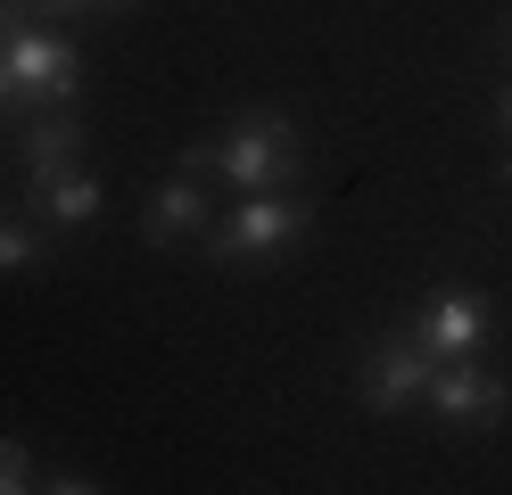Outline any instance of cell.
Segmentation results:
<instances>
[{
  "instance_id": "obj_1",
  "label": "cell",
  "mask_w": 512,
  "mask_h": 495,
  "mask_svg": "<svg viewBox=\"0 0 512 495\" xmlns=\"http://www.w3.org/2000/svg\"><path fill=\"white\" fill-rule=\"evenodd\" d=\"M182 174H223L232 190H290V182H306V141H298L290 116L248 108V116L223 124V132L190 141L182 149Z\"/></svg>"
},
{
  "instance_id": "obj_2",
  "label": "cell",
  "mask_w": 512,
  "mask_h": 495,
  "mask_svg": "<svg viewBox=\"0 0 512 495\" xmlns=\"http://www.w3.org/2000/svg\"><path fill=\"white\" fill-rule=\"evenodd\" d=\"M83 83V50L67 33H42V25H0V91L9 108H67Z\"/></svg>"
},
{
  "instance_id": "obj_3",
  "label": "cell",
  "mask_w": 512,
  "mask_h": 495,
  "mask_svg": "<svg viewBox=\"0 0 512 495\" xmlns=\"http://www.w3.org/2000/svg\"><path fill=\"white\" fill-rule=\"evenodd\" d=\"M306 223H314V198H281V190H240V207L232 215H215L199 231V248L215 264H265L281 248H298L306 240Z\"/></svg>"
},
{
  "instance_id": "obj_4",
  "label": "cell",
  "mask_w": 512,
  "mask_h": 495,
  "mask_svg": "<svg viewBox=\"0 0 512 495\" xmlns=\"http://www.w3.org/2000/svg\"><path fill=\"white\" fill-rule=\"evenodd\" d=\"M422 405H430L446 429H471V438H488V429L512 421V380L488 372L479 355H463V363H438V372H430Z\"/></svg>"
},
{
  "instance_id": "obj_5",
  "label": "cell",
  "mask_w": 512,
  "mask_h": 495,
  "mask_svg": "<svg viewBox=\"0 0 512 495\" xmlns=\"http://www.w3.org/2000/svg\"><path fill=\"white\" fill-rule=\"evenodd\" d=\"M405 339L422 347L430 363L479 355V347H488V297H479V289H438V297H422L413 322H405Z\"/></svg>"
},
{
  "instance_id": "obj_6",
  "label": "cell",
  "mask_w": 512,
  "mask_h": 495,
  "mask_svg": "<svg viewBox=\"0 0 512 495\" xmlns=\"http://www.w3.org/2000/svg\"><path fill=\"white\" fill-rule=\"evenodd\" d=\"M438 363L405 339V330H389V339H372L364 363H356V396H364V413H405V405H422V388H430Z\"/></svg>"
},
{
  "instance_id": "obj_7",
  "label": "cell",
  "mask_w": 512,
  "mask_h": 495,
  "mask_svg": "<svg viewBox=\"0 0 512 495\" xmlns=\"http://www.w3.org/2000/svg\"><path fill=\"white\" fill-rule=\"evenodd\" d=\"M215 223V207H207V190H199V174H174L149 190V207H141V240L149 248H182V240H199V231Z\"/></svg>"
},
{
  "instance_id": "obj_8",
  "label": "cell",
  "mask_w": 512,
  "mask_h": 495,
  "mask_svg": "<svg viewBox=\"0 0 512 495\" xmlns=\"http://www.w3.org/2000/svg\"><path fill=\"white\" fill-rule=\"evenodd\" d=\"M17 165H25V182H50V174H67V165H83V116L75 108H42L25 124V141H17Z\"/></svg>"
},
{
  "instance_id": "obj_9",
  "label": "cell",
  "mask_w": 512,
  "mask_h": 495,
  "mask_svg": "<svg viewBox=\"0 0 512 495\" xmlns=\"http://www.w3.org/2000/svg\"><path fill=\"white\" fill-rule=\"evenodd\" d=\"M100 182L83 174V165H67V174H50V182H25V215L50 223V231H83L91 215H100Z\"/></svg>"
},
{
  "instance_id": "obj_10",
  "label": "cell",
  "mask_w": 512,
  "mask_h": 495,
  "mask_svg": "<svg viewBox=\"0 0 512 495\" xmlns=\"http://www.w3.org/2000/svg\"><path fill=\"white\" fill-rule=\"evenodd\" d=\"M42 248H50V223H34V215H9V207H0V273H34V264H42Z\"/></svg>"
},
{
  "instance_id": "obj_11",
  "label": "cell",
  "mask_w": 512,
  "mask_h": 495,
  "mask_svg": "<svg viewBox=\"0 0 512 495\" xmlns=\"http://www.w3.org/2000/svg\"><path fill=\"white\" fill-rule=\"evenodd\" d=\"M83 9H133V0H0V25H25V17H83Z\"/></svg>"
},
{
  "instance_id": "obj_12",
  "label": "cell",
  "mask_w": 512,
  "mask_h": 495,
  "mask_svg": "<svg viewBox=\"0 0 512 495\" xmlns=\"http://www.w3.org/2000/svg\"><path fill=\"white\" fill-rule=\"evenodd\" d=\"M34 479H42V462L25 454V438H0V495H25Z\"/></svg>"
},
{
  "instance_id": "obj_13",
  "label": "cell",
  "mask_w": 512,
  "mask_h": 495,
  "mask_svg": "<svg viewBox=\"0 0 512 495\" xmlns=\"http://www.w3.org/2000/svg\"><path fill=\"white\" fill-rule=\"evenodd\" d=\"M34 487H50V495H91V487H100V479H83V471H42Z\"/></svg>"
},
{
  "instance_id": "obj_14",
  "label": "cell",
  "mask_w": 512,
  "mask_h": 495,
  "mask_svg": "<svg viewBox=\"0 0 512 495\" xmlns=\"http://www.w3.org/2000/svg\"><path fill=\"white\" fill-rule=\"evenodd\" d=\"M496 124H504V141H512V83H496Z\"/></svg>"
},
{
  "instance_id": "obj_15",
  "label": "cell",
  "mask_w": 512,
  "mask_h": 495,
  "mask_svg": "<svg viewBox=\"0 0 512 495\" xmlns=\"http://www.w3.org/2000/svg\"><path fill=\"white\" fill-rule=\"evenodd\" d=\"M504 50H512V17H504Z\"/></svg>"
},
{
  "instance_id": "obj_16",
  "label": "cell",
  "mask_w": 512,
  "mask_h": 495,
  "mask_svg": "<svg viewBox=\"0 0 512 495\" xmlns=\"http://www.w3.org/2000/svg\"><path fill=\"white\" fill-rule=\"evenodd\" d=\"M0 116H9V91H0Z\"/></svg>"
}]
</instances>
